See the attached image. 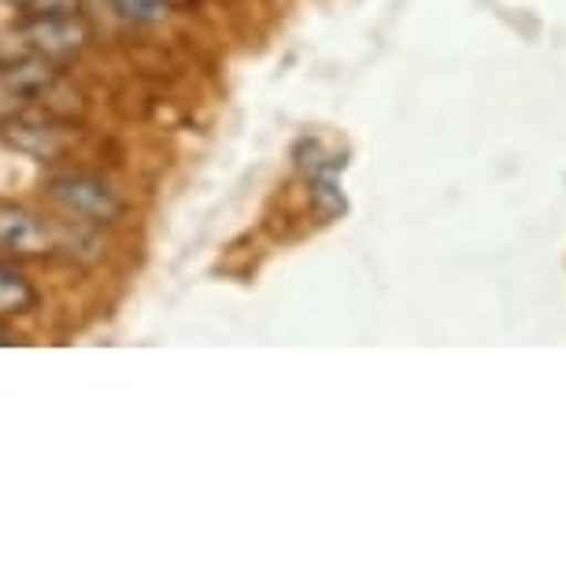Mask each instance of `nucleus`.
<instances>
[{"instance_id": "nucleus-7", "label": "nucleus", "mask_w": 566, "mask_h": 566, "mask_svg": "<svg viewBox=\"0 0 566 566\" xmlns=\"http://www.w3.org/2000/svg\"><path fill=\"white\" fill-rule=\"evenodd\" d=\"M112 12L126 19V23L134 27H156L164 23L170 15V8H175V0H108Z\"/></svg>"}, {"instance_id": "nucleus-4", "label": "nucleus", "mask_w": 566, "mask_h": 566, "mask_svg": "<svg viewBox=\"0 0 566 566\" xmlns=\"http://www.w3.org/2000/svg\"><path fill=\"white\" fill-rule=\"evenodd\" d=\"M0 249L27 255V260L60 252V222L19 205V200H0Z\"/></svg>"}, {"instance_id": "nucleus-6", "label": "nucleus", "mask_w": 566, "mask_h": 566, "mask_svg": "<svg viewBox=\"0 0 566 566\" xmlns=\"http://www.w3.org/2000/svg\"><path fill=\"white\" fill-rule=\"evenodd\" d=\"M293 164L315 178V175H334L337 167H345V156L326 153V145L318 142V137H301V142L293 145Z\"/></svg>"}, {"instance_id": "nucleus-10", "label": "nucleus", "mask_w": 566, "mask_h": 566, "mask_svg": "<svg viewBox=\"0 0 566 566\" xmlns=\"http://www.w3.org/2000/svg\"><path fill=\"white\" fill-rule=\"evenodd\" d=\"M23 56H34V52H30L23 41L12 34V30H8V34H0V67H8V63H15Z\"/></svg>"}, {"instance_id": "nucleus-1", "label": "nucleus", "mask_w": 566, "mask_h": 566, "mask_svg": "<svg viewBox=\"0 0 566 566\" xmlns=\"http://www.w3.org/2000/svg\"><path fill=\"white\" fill-rule=\"evenodd\" d=\"M82 137L85 130L78 123L49 108H19L0 115V142L38 164H60V159L74 156Z\"/></svg>"}, {"instance_id": "nucleus-2", "label": "nucleus", "mask_w": 566, "mask_h": 566, "mask_svg": "<svg viewBox=\"0 0 566 566\" xmlns=\"http://www.w3.org/2000/svg\"><path fill=\"white\" fill-rule=\"evenodd\" d=\"M41 193L52 200L71 219L90 222V227H115L126 216V200L115 193L104 178L90 170H60L41 181Z\"/></svg>"}, {"instance_id": "nucleus-12", "label": "nucleus", "mask_w": 566, "mask_h": 566, "mask_svg": "<svg viewBox=\"0 0 566 566\" xmlns=\"http://www.w3.org/2000/svg\"><path fill=\"white\" fill-rule=\"evenodd\" d=\"M4 4H12V8H23V4H27V0H4Z\"/></svg>"}, {"instance_id": "nucleus-8", "label": "nucleus", "mask_w": 566, "mask_h": 566, "mask_svg": "<svg viewBox=\"0 0 566 566\" xmlns=\"http://www.w3.org/2000/svg\"><path fill=\"white\" fill-rule=\"evenodd\" d=\"M312 205L323 211L326 219H337L340 211H345L348 205H345V193L337 189V181H334V175H315L312 178Z\"/></svg>"}, {"instance_id": "nucleus-9", "label": "nucleus", "mask_w": 566, "mask_h": 566, "mask_svg": "<svg viewBox=\"0 0 566 566\" xmlns=\"http://www.w3.org/2000/svg\"><path fill=\"white\" fill-rule=\"evenodd\" d=\"M85 0H27L19 12L23 15H78Z\"/></svg>"}, {"instance_id": "nucleus-5", "label": "nucleus", "mask_w": 566, "mask_h": 566, "mask_svg": "<svg viewBox=\"0 0 566 566\" xmlns=\"http://www.w3.org/2000/svg\"><path fill=\"white\" fill-rule=\"evenodd\" d=\"M38 307V290L34 282L19 271V266L0 260V318L30 315Z\"/></svg>"}, {"instance_id": "nucleus-3", "label": "nucleus", "mask_w": 566, "mask_h": 566, "mask_svg": "<svg viewBox=\"0 0 566 566\" xmlns=\"http://www.w3.org/2000/svg\"><path fill=\"white\" fill-rule=\"evenodd\" d=\"M12 34L34 52L52 63L78 60L93 41V27L78 15H23L12 27Z\"/></svg>"}, {"instance_id": "nucleus-11", "label": "nucleus", "mask_w": 566, "mask_h": 566, "mask_svg": "<svg viewBox=\"0 0 566 566\" xmlns=\"http://www.w3.org/2000/svg\"><path fill=\"white\" fill-rule=\"evenodd\" d=\"M15 345V334L8 326H0V348H12Z\"/></svg>"}]
</instances>
